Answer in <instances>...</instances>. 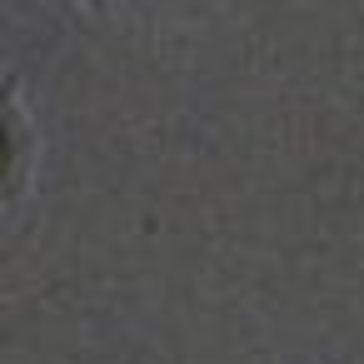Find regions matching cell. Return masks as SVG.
Segmentation results:
<instances>
[]
</instances>
